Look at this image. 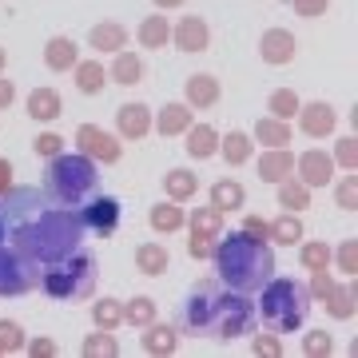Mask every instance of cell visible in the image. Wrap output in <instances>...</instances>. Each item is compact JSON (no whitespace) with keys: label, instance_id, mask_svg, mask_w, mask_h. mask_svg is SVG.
<instances>
[{"label":"cell","instance_id":"obj_5","mask_svg":"<svg viewBox=\"0 0 358 358\" xmlns=\"http://www.w3.org/2000/svg\"><path fill=\"white\" fill-rule=\"evenodd\" d=\"M96 164H92L88 155H52V167H48V195L52 199H60L64 207H80L96 192Z\"/></svg>","mask_w":358,"mask_h":358},{"label":"cell","instance_id":"obj_21","mask_svg":"<svg viewBox=\"0 0 358 358\" xmlns=\"http://www.w3.org/2000/svg\"><path fill=\"white\" fill-rule=\"evenodd\" d=\"M167 263H171L167 247H159V243H143V247H136V267H140L143 275H164Z\"/></svg>","mask_w":358,"mask_h":358},{"label":"cell","instance_id":"obj_42","mask_svg":"<svg viewBox=\"0 0 358 358\" xmlns=\"http://www.w3.org/2000/svg\"><path fill=\"white\" fill-rule=\"evenodd\" d=\"M334 199H338L343 211H355V207H358V176H346L343 183L334 187Z\"/></svg>","mask_w":358,"mask_h":358},{"label":"cell","instance_id":"obj_49","mask_svg":"<svg viewBox=\"0 0 358 358\" xmlns=\"http://www.w3.org/2000/svg\"><path fill=\"white\" fill-rule=\"evenodd\" d=\"M327 4H331V0H291V8L299 16H322L327 13Z\"/></svg>","mask_w":358,"mask_h":358},{"label":"cell","instance_id":"obj_33","mask_svg":"<svg viewBox=\"0 0 358 358\" xmlns=\"http://www.w3.org/2000/svg\"><path fill=\"white\" fill-rule=\"evenodd\" d=\"M92 322H96L100 331H115V327L124 322V307H120L115 299H103V303L92 307Z\"/></svg>","mask_w":358,"mask_h":358},{"label":"cell","instance_id":"obj_55","mask_svg":"<svg viewBox=\"0 0 358 358\" xmlns=\"http://www.w3.org/2000/svg\"><path fill=\"white\" fill-rule=\"evenodd\" d=\"M28 350H32V355H36V358H40V355H56V346H52L48 338H36V343L28 346Z\"/></svg>","mask_w":358,"mask_h":358},{"label":"cell","instance_id":"obj_54","mask_svg":"<svg viewBox=\"0 0 358 358\" xmlns=\"http://www.w3.org/2000/svg\"><path fill=\"white\" fill-rule=\"evenodd\" d=\"M13 187V167H8V159H0V192H8Z\"/></svg>","mask_w":358,"mask_h":358},{"label":"cell","instance_id":"obj_10","mask_svg":"<svg viewBox=\"0 0 358 358\" xmlns=\"http://www.w3.org/2000/svg\"><path fill=\"white\" fill-rule=\"evenodd\" d=\"M76 143H80V152L88 155V159H103V164H115V159H120L115 136H108V131L96 128V124H84V128L76 131Z\"/></svg>","mask_w":358,"mask_h":358},{"label":"cell","instance_id":"obj_34","mask_svg":"<svg viewBox=\"0 0 358 358\" xmlns=\"http://www.w3.org/2000/svg\"><path fill=\"white\" fill-rule=\"evenodd\" d=\"M279 203L287 207V211H303V207H310V187L307 183H287V179H282L279 183Z\"/></svg>","mask_w":358,"mask_h":358},{"label":"cell","instance_id":"obj_58","mask_svg":"<svg viewBox=\"0 0 358 358\" xmlns=\"http://www.w3.org/2000/svg\"><path fill=\"white\" fill-rule=\"evenodd\" d=\"M4 64H8V56H4V48H0V72H4Z\"/></svg>","mask_w":358,"mask_h":358},{"label":"cell","instance_id":"obj_8","mask_svg":"<svg viewBox=\"0 0 358 358\" xmlns=\"http://www.w3.org/2000/svg\"><path fill=\"white\" fill-rule=\"evenodd\" d=\"M36 271L16 247H0V294H24L32 291Z\"/></svg>","mask_w":358,"mask_h":358},{"label":"cell","instance_id":"obj_14","mask_svg":"<svg viewBox=\"0 0 358 358\" xmlns=\"http://www.w3.org/2000/svg\"><path fill=\"white\" fill-rule=\"evenodd\" d=\"M115 124H120V136H124V140H143V136L152 131V112H148L143 103H124V108L115 112Z\"/></svg>","mask_w":358,"mask_h":358},{"label":"cell","instance_id":"obj_11","mask_svg":"<svg viewBox=\"0 0 358 358\" xmlns=\"http://www.w3.org/2000/svg\"><path fill=\"white\" fill-rule=\"evenodd\" d=\"M80 219H84V227L100 231V235H112V231L120 227V203H115L112 195H100V199H92V203L80 211Z\"/></svg>","mask_w":358,"mask_h":358},{"label":"cell","instance_id":"obj_18","mask_svg":"<svg viewBox=\"0 0 358 358\" xmlns=\"http://www.w3.org/2000/svg\"><path fill=\"white\" fill-rule=\"evenodd\" d=\"M44 64H48L52 72H68V68L76 64V44L68 36H52L48 48H44Z\"/></svg>","mask_w":358,"mask_h":358},{"label":"cell","instance_id":"obj_30","mask_svg":"<svg viewBox=\"0 0 358 358\" xmlns=\"http://www.w3.org/2000/svg\"><path fill=\"white\" fill-rule=\"evenodd\" d=\"M128 44V32L120 24H96L92 28V48H100V52H120Z\"/></svg>","mask_w":358,"mask_h":358},{"label":"cell","instance_id":"obj_36","mask_svg":"<svg viewBox=\"0 0 358 358\" xmlns=\"http://www.w3.org/2000/svg\"><path fill=\"white\" fill-rule=\"evenodd\" d=\"M327 307H331L334 319H350V315H355V287H331Z\"/></svg>","mask_w":358,"mask_h":358},{"label":"cell","instance_id":"obj_50","mask_svg":"<svg viewBox=\"0 0 358 358\" xmlns=\"http://www.w3.org/2000/svg\"><path fill=\"white\" fill-rule=\"evenodd\" d=\"M331 275H327V267L322 271H315V279H310V294H319V299H327V294H331Z\"/></svg>","mask_w":358,"mask_h":358},{"label":"cell","instance_id":"obj_25","mask_svg":"<svg viewBox=\"0 0 358 358\" xmlns=\"http://www.w3.org/2000/svg\"><path fill=\"white\" fill-rule=\"evenodd\" d=\"M140 44L143 48H167V36H171V24H167V16H148L140 24Z\"/></svg>","mask_w":358,"mask_h":358},{"label":"cell","instance_id":"obj_52","mask_svg":"<svg viewBox=\"0 0 358 358\" xmlns=\"http://www.w3.org/2000/svg\"><path fill=\"white\" fill-rule=\"evenodd\" d=\"M279 350H282V346L275 343V338H263V334L255 338V355H279Z\"/></svg>","mask_w":358,"mask_h":358},{"label":"cell","instance_id":"obj_32","mask_svg":"<svg viewBox=\"0 0 358 358\" xmlns=\"http://www.w3.org/2000/svg\"><path fill=\"white\" fill-rule=\"evenodd\" d=\"M164 187L171 199H192L195 187H199V179L192 176V171H183V167H176V171H167L164 176Z\"/></svg>","mask_w":358,"mask_h":358},{"label":"cell","instance_id":"obj_16","mask_svg":"<svg viewBox=\"0 0 358 358\" xmlns=\"http://www.w3.org/2000/svg\"><path fill=\"white\" fill-rule=\"evenodd\" d=\"M299 128L307 131V136H315V140H319V136H327V131L334 128V108L331 103H307V108H303V103H299Z\"/></svg>","mask_w":358,"mask_h":358},{"label":"cell","instance_id":"obj_1","mask_svg":"<svg viewBox=\"0 0 358 358\" xmlns=\"http://www.w3.org/2000/svg\"><path fill=\"white\" fill-rule=\"evenodd\" d=\"M8 235H13L16 251L36 267V263H56V259L80 251L88 227H84L80 211H72V207H44V211H36L28 223L8 231Z\"/></svg>","mask_w":358,"mask_h":358},{"label":"cell","instance_id":"obj_59","mask_svg":"<svg viewBox=\"0 0 358 358\" xmlns=\"http://www.w3.org/2000/svg\"><path fill=\"white\" fill-rule=\"evenodd\" d=\"M0 239H4V223H0Z\"/></svg>","mask_w":358,"mask_h":358},{"label":"cell","instance_id":"obj_15","mask_svg":"<svg viewBox=\"0 0 358 358\" xmlns=\"http://www.w3.org/2000/svg\"><path fill=\"white\" fill-rule=\"evenodd\" d=\"M171 36H176V48L179 52H203L207 40H211V32H207L203 16H183Z\"/></svg>","mask_w":358,"mask_h":358},{"label":"cell","instance_id":"obj_29","mask_svg":"<svg viewBox=\"0 0 358 358\" xmlns=\"http://www.w3.org/2000/svg\"><path fill=\"white\" fill-rule=\"evenodd\" d=\"M267 235L275 239V243H287V247H294L299 239H303V223H299V215H282V219H275V223H267Z\"/></svg>","mask_w":358,"mask_h":358},{"label":"cell","instance_id":"obj_20","mask_svg":"<svg viewBox=\"0 0 358 358\" xmlns=\"http://www.w3.org/2000/svg\"><path fill=\"white\" fill-rule=\"evenodd\" d=\"M155 128L164 131V136H179V131L192 128V108L187 103H167L164 112H159V120H155Z\"/></svg>","mask_w":358,"mask_h":358},{"label":"cell","instance_id":"obj_26","mask_svg":"<svg viewBox=\"0 0 358 358\" xmlns=\"http://www.w3.org/2000/svg\"><path fill=\"white\" fill-rule=\"evenodd\" d=\"M28 115H32V120H56V115H60V96L52 88H36L28 96Z\"/></svg>","mask_w":358,"mask_h":358},{"label":"cell","instance_id":"obj_47","mask_svg":"<svg viewBox=\"0 0 358 358\" xmlns=\"http://www.w3.org/2000/svg\"><path fill=\"white\" fill-rule=\"evenodd\" d=\"M334 164H343V167H350V171H355V167H358V140H350V136H346V140H338Z\"/></svg>","mask_w":358,"mask_h":358},{"label":"cell","instance_id":"obj_9","mask_svg":"<svg viewBox=\"0 0 358 358\" xmlns=\"http://www.w3.org/2000/svg\"><path fill=\"white\" fill-rule=\"evenodd\" d=\"M215 282H199L192 294H187V303H183V327L192 334H207L211 327V303H215Z\"/></svg>","mask_w":358,"mask_h":358},{"label":"cell","instance_id":"obj_6","mask_svg":"<svg viewBox=\"0 0 358 358\" xmlns=\"http://www.w3.org/2000/svg\"><path fill=\"white\" fill-rule=\"evenodd\" d=\"M255 327V307L247 303L243 291H215V303H211V327H207V338H239Z\"/></svg>","mask_w":358,"mask_h":358},{"label":"cell","instance_id":"obj_13","mask_svg":"<svg viewBox=\"0 0 358 358\" xmlns=\"http://www.w3.org/2000/svg\"><path fill=\"white\" fill-rule=\"evenodd\" d=\"M299 176H303V183L307 187H322V183H331V176H334V159L327 152H303L299 155Z\"/></svg>","mask_w":358,"mask_h":358},{"label":"cell","instance_id":"obj_3","mask_svg":"<svg viewBox=\"0 0 358 358\" xmlns=\"http://www.w3.org/2000/svg\"><path fill=\"white\" fill-rule=\"evenodd\" d=\"M259 291H263L259 310H263V322H267L271 331L291 334V331L303 327V319H307V310H310V291L303 287V282H294V279H267Z\"/></svg>","mask_w":358,"mask_h":358},{"label":"cell","instance_id":"obj_43","mask_svg":"<svg viewBox=\"0 0 358 358\" xmlns=\"http://www.w3.org/2000/svg\"><path fill=\"white\" fill-rule=\"evenodd\" d=\"M331 350H334V343H331V334L327 331H310L307 338H303V355H310V358L315 355H331Z\"/></svg>","mask_w":358,"mask_h":358},{"label":"cell","instance_id":"obj_28","mask_svg":"<svg viewBox=\"0 0 358 358\" xmlns=\"http://www.w3.org/2000/svg\"><path fill=\"white\" fill-rule=\"evenodd\" d=\"M255 140H263V143H271V148H287L291 143V128H287V120H259L255 124Z\"/></svg>","mask_w":358,"mask_h":358},{"label":"cell","instance_id":"obj_39","mask_svg":"<svg viewBox=\"0 0 358 358\" xmlns=\"http://www.w3.org/2000/svg\"><path fill=\"white\" fill-rule=\"evenodd\" d=\"M124 319L136 322V327H148V322L155 319V303H152V299H143V294H140V299H131L128 307H124Z\"/></svg>","mask_w":358,"mask_h":358},{"label":"cell","instance_id":"obj_56","mask_svg":"<svg viewBox=\"0 0 358 358\" xmlns=\"http://www.w3.org/2000/svg\"><path fill=\"white\" fill-rule=\"evenodd\" d=\"M13 84H8V80H0V108H8V103H13Z\"/></svg>","mask_w":358,"mask_h":358},{"label":"cell","instance_id":"obj_57","mask_svg":"<svg viewBox=\"0 0 358 358\" xmlns=\"http://www.w3.org/2000/svg\"><path fill=\"white\" fill-rule=\"evenodd\" d=\"M155 4H159V8H179L183 0H155Z\"/></svg>","mask_w":358,"mask_h":358},{"label":"cell","instance_id":"obj_23","mask_svg":"<svg viewBox=\"0 0 358 358\" xmlns=\"http://www.w3.org/2000/svg\"><path fill=\"white\" fill-rule=\"evenodd\" d=\"M247 192L243 183H235V179H223V183H215L211 187V207H219V211H235V207H243Z\"/></svg>","mask_w":358,"mask_h":358},{"label":"cell","instance_id":"obj_22","mask_svg":"<svg viewBox=\"0 0 358 358\" xmlns=\"http://www.w3.org/2000/svg\"><path fill=\"white\" fill-rule=\"evenodd\" d=\"M219 152V136L215 128H207V124H199V128H187V155H195V159H207V155Z\"/></svg>","mask_w":358,"mask_h":358},{"label":"cell","instance_id":"obj_53","mask_svg":"<svg viewBox=\"0 0 358 358\" xmlns=\"http://www.w3.org/2000/svg\"><path fill=\"white\" fill-rule=\"evenodd\" d=\"M247 235H255V239H267V223H263V219H247Z\"/></svg>","mask_w":358,"mask_h":358},{"label":"cell","instance_id":"obj_4","mask_svg":"<svg viewBox=\"0 0 358 358\" xmlns=\"http://www.w3.org/2000/svg\"><path fill=\"white\" fill-rule=\"evenodd\" d=\"M40 287H44L52 299H60V303H80V299H88L92 287H96V259L72 251V255L56 259V263H44Z\"/></svg>","mask_w":358,"mask_h":358},{"label":"cell","instance_id":"obj_46","mask_svg":"<svg viewBox=\"0 0 358 358\" xmlns=\"http://www.w3.org/2000/svg\"><path fill=\"white\" fill-rule=\"evenodd\" d=\"M115 350H120V346H115V338L108 331L103 334H92L88 343H84V355H115Z\"/></svg>","mask_w":358,"mask_h":358},{"label":"cell","instance_id":"obj_44","mask_svg":"<svg viewBox=\"0 0 358 358\" xmlns=\"http://www.w3.org/2000/svg\"><path fill=\"white\" fill-rule=\"evenodd\" d=\"M338 271L343 275H358V239H346L338 247Z\"/></svg>","mask_w":358,"mask_h":358},{"label":"cell","instance_id":"obj_40","mask_svg":"<svg viewBox=\"0 0 358 358\" xmlns=\"http://www.w3.org/2000/svg\"><path fill=\"white\" fill-rule=\"evenodd\" d=\"M271 112H275V120H291V115L299 112V96L287 92V88L271 92Z\"/></svg>","mask_w":358,"mask_h":358},{"label":"cell","instance_id":"obj_38","mask_svg":"<svg viewBox=\"0 0 358 358\" xmlns=\"http://www.w3.org/2000/svg\"><path fill=\"white\" fill-rule=\"evenodd\" d=\"M152 227L155 231H179V227H183V211H179L176 203L152 207Z\"/></svg>","mask_w":358,"mask_h":358},{"label":"cell","instance_id":"obj_12","mask_svg":"<svg viewBox=\"0 0 358 358\" xmlns=\"http://www.w3.org/2000/svg\"><path fill=\"white\" fill-rule=\"evenodd\" d=\"M294 48H299V40H294L287 28H271V32H263V40H259V52H263L267 64H287V60H294Z\"/></svg>","mask_w":358,"mask_h":358},{"label":"cell","instance_id":"obj_45","mask_svg":"<svg viewBox=\"0 0 358 358\" xmlns=\"http://www.w3.org/2000/svg\"><path fill=\"white\" fill-rule=\"evenodd\" d=\"M20 346H24L20 327H16V322H0V355H4V350L13 355V350H20Z\"/></svg>","mask_w":358,"mask_h":358},{"label":"cell","instance_id":"obj_51","mask_svg":"<svg viewBox=\"0 0 358 358\" xmlns=\"http://www.w3.org/2000/svg\"><path fill=\"white\" fill-rule=\"evenodd\" d=\"M187 251H192L195 259H207V255H211V243H207V239H199V235H192V243H187Z\"/></svg>","mask_w":358,"mask_h":358},{"label":"cell","instance_id":"obj_37","mask_svg":"<svg viewBox=\"0 0 358 358\" xmlns=\"http://www.w3.org/2000/svg\"><path fill=\"white\" fill-rule=\"evenodd\" d=\"M219 152H223V159H227V164H247V159H251V140H247L243 131H231Z\"/></svg>","mask_w":358,"mask_h":358},{"label":"cell","instance_id":"obj_24","mask_svg":"<svg viewBox=\"0 0 358 358\" xmlns=\"http://www.w3.org/2000/svg\"><path fill=\"white\" fill-rule=\"evenodd\" d=\"M215 100H219L215 76H192L187 80V103H192V108H211Z\"/></svg>","mask_w":358,"mask_h":358},{"label":"cell","instance_id":"obj_2","mask_svg":"<svg viewBox=\"0 0 358 358\" xmlns=\"http://www.w3.org/2000/svg\"><path fill=\"white\" fill-rule=\"evenodd\" d=\"M211 255H215L219 279L227 282L231 291L251 294L275 275V255H271V247L263 243V239H255V235H247V231L223 235Z\"/></svg>","mask_w":358,"mask_h":358},{"label":"cell","instance_id":"obj_19","mask_svg":"<svg viewBox=\"0 0 358 358\" xmlns=\"http://www.w3.org/2000/svg\"><path fill=\"white\" fill-rule=\"evenodd\" d=\"M143 350L148 355H171L176 350V327L167 322H148V334H143Z\"/></svg>","mask_w":358,"mask_h":358},{"label":"cell","instance_id":"obj_7","mask_svg":"<svg viewBox=\"0 0 358 358\" xmlns=\"http://www.w3.org/2000/svg\"><path fill=\"white\" fill-rule=\"evenodd\" d=\"M44 195L36 192V187H8L4 192V199H0V223L8 231H16L20 223H28V219L36 215V211H44Z\"/></svg>","mask_w":358,"mask_h":358},{"label":"cell","instance_id":"obj_31","mask_svg":"<svg viewBox=\"0 0 358 358\" xmlns=\"http://www.w3.org/2000/svg\"><path fill=\"white\" fill-rule=\"evenodd\" d=\"M219 227H223V211L219 207H203L192 215V235L199 239H219Z\"/></svg>","mask_w":358,"mask_h":358},{"label":"cell","instance_id":"obj_35","mask_svg":"<svg viewBox=\"0 0 358 358\" xmlns=\"http://www.w3.org/2000/svg\"><path fill=\"white\" fill-rule=\"evenodd\" d=\"M72 68H76V88H80V92H88V96H92V92L103 88V64H96V60L80 64V60H76Z\"/></svg>","mask_w":358,"mask_h":358},{"label":"cell","instance_id":"obj_48","mask_svg":"<svg viewBox=\"0 0 358 358\" xmlns=\"http://www.w3.org/2000/svg\"><path fill=\"white\" fill-rule=\"evenodd\" d=\"M32 148H36V155H60L64 152V140H60V136H52V131H44V136H36V140H32Z\"/></svg>","mask_w":358,"mask_h":358},{"label":"cell","instance_id":"obj_17","mask_svg":"<svg viewBox=\"0 0 358 358\" xmlns=\"http://www.w3.org/2000/svg\"><path fill=\"white\" fill-rule=\"evenodd\" d=\"M291 171H294V155L287 152V148H271V152H263V159H259V176L271 179V183H282Z\"/></svg>","mask_w":358,"mask_h":358},{"label":"cell","instance_id":"obj_41","mask_svg":"<svg viewBox=\"0 0 358 358\" xmlns=\"http://www.w3.org/2000/svg\"><path fill=\"white\" fill-rule=\"evenodd\" d=\"M327 263H331V247L327 243H307L303 247V267L307 271H322Z\"/></svg>","mask_w":358,"mask_h":358},{"label":"cell","instance_id":"obj_27","mask_svg":"<svg viewBox=\"0 0 358 358\" xmlns=\"http://www.w3.org/2000/svg\"><path fill=\"white\" fill-rule=\"evenodd\" d=\"M140 76H143L140 56L120 52V56H115V64H112V80H115V84H124V88H131V84H140Z\"/></svg>","mask_w":358,"mask_h":358}]
</instances>
